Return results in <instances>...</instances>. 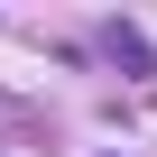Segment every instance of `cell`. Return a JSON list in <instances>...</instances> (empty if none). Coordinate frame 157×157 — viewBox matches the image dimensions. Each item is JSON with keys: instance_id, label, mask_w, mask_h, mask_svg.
Segmentation results:
<instances>
[{"instance_id": "6da1fadb", "label": "cell", "mask_w": 157, "mask_h": 157, "mask_svg": "<svg viewBox=\"0 0 157 157\" xmlns=\"http://www.w3.org/2000/svg\"><path fill=\"white\" fill-rule=\"evenodd\" d=\"M102 56H111L120 74H157V46H148L129 19H111V28H102Z\"/></svg>"}]
</instances>
